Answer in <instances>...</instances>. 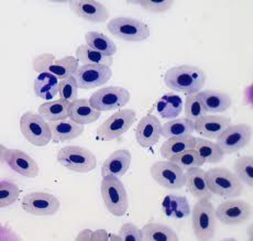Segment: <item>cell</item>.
Masks as SVG:
<instances>
[{"label": "cell", "mask_w": 253, "mask_h": 241, "mask_svg": "<svg viewBox=\"0 0 253 241\" xmlns=\"http://www.w3.org/2000/svg\"><path fill=\"white\" fill-rule=\"evenodd\" d=\"M206 74L202 69L193 65H178L169 69L164 74V84L173 91L187 96L196 95L206 83Z\"/></svg>", "instance_id": "1"}, {"label": "cell", "mask_w": 253, "mask_h": 241, "mask_svg": "<svg viewBox=\"0 0 253 241\" xmlns=\"http://www.w3.org/2000/svg\"><path fill=\"white\" fill-rule=\"evenodd\" d=\"M207 184L212 194L226 200L237 199L242 195L243 184L227 167H211L206 172Z\"/></svg>", "instance_id": "2"}, {"label": "cell", "mask_w": 253, "mask_h": 241, "mask_svg": "<svg viewBox=\"0 0 253 241\" xmlns=\"http://www.w3.org/2000/svg\"><path fill=\"white\" fill-rule=\"evenodd\" d=\"M100 194L106 208L116 217H123L129 208V199L124 183L119 177L107 175L100 183Z\"/></svg>", "instance_id": "3"}, {"label": "cell", "mask_w": 253, "mask_h": 241, "mask_svg": "<svg viewBox=\"0 0 253 241\" xmlns=\"http://www.w3.org/2000/svg\"><path fill=\"white\" fill-rule=\"evenodd\" d=\"M192 226L197 240L207 241L215 237L217 218L215 207L209 200L198 201L192 209Z\"/></svg>", "instance_id": "4"}, {"label": "cell", "mask_w": 253, "mask_h": 241, "mask_svg": "<svg viewBox=\"0 0 253 241\" xmlns=\"http://www.w3.org/2000/svg\"><path fill=\"white\" fill-rule=\"evenodd\" d=\"M57 162L69 170L76 173H89L97 166L95 154L86 148L79 146H67L57 153Z\"/></svg>", "instance_id": "5"}, {"label": "cell", "mask_w": 253, "mask_h": 241, "mask_svg": "<svg viewBox=\"0 0 253 241\" xmlns=\"http://www.w3.org/2000/svg\"><path fill=\"white\" fill-rule=\"evenodd\" d=\"M20 130L27 141L39 148L47 146L52 140L50 123L41 115L33 112H27L21 116Z\"/></svg>", "instance_id": "6"}, {"label": "cell", "mask_w": 253, "mask_h": 241, "mask_svg": "<svg viewBox=\"0 0 253 241\" xmlns=\"http://www.w3.org/2000/svg\"><path fill=\"white\" fill-rule=\"evenodd\" d=\"M107 31L111 36L126 42H142L150 37L148 25L138 19L126 17L111 19L107 25Z\"/></svg>", "instance_id": "7"}, {"label": "cell", "mask_w": 253, "mask_h": 241, "mask_svg": "<svg viewBox=\"0 0 253 241\" xmlns=\"http://www.w3.org/2000/svg\"><path fill=\"white\" fill-rule=\"evenodd\" d=\"M137 114L133 109H120L97 128V137L101 141H114L133 126Z\"/></svg>", "instance_id": "8"}, {"label": "cell", "mask_w": 253, "mask_h": 241, "mask_svg": "<svg viewBox=\"0 0 253 241\" xmlns=\"http://www.w3.org/2000/svg\"><path fill=\"white\" fill-rule=\"evenodd\" d=\"M252 140V127L248 123L230 124L219 134L216 143L225 154H232L246 148Z\"/></svg>", "instance_id": "9"}, {"label": "cell", "mask_w": 253, "mask_h": 241, "mask_svg": "<svg viewBox=\"0 0 253 241\" xmlns=\"http://www.w3.org/2000/svg\"><path fill=\"white\" fill-rule=\"evenodd\" d=\"M130 100L129 90L121 86H108L95 91L89 103L99 112H111L125 107Z\"/></svg>", "instance_id": "10"}, {"label": "cell", "mask_w": 253, "mask_h": 241, "mask_svg": "<svg viewBox=\"0 0 253 241\" xmlns=\"http://www.w3.org/2000/svg\"><path fill=\"white\" fill-rule=\"evenodd\" d=\"M153 180L168 190H179L186 183V175L182 167L172 161H158L150 168Z\"/></svg>", "instance_id": "11"}, {"label": "cell", "mask_w": 253, "mask_h": 241, "mask_svg": "<svg viewBox=\"0 0 253 241\" xmlns=\"http://www.w3.org/2000/svg\"><path fill=\"white\" fill-rule=\"evenodd\" d=\"M217 220L226 226H237L246 223L252 217V205L246 201H225L215 209Z\"/></svg>", "instance_id": "12"}, {"label": "cell", "mask_w": 253, "mask_h": 241, "mask_svg": "<svg viewBox=\"0 0 253 241\" xmlns=\"http://www.w3.org/2000/svg\"><path fill=\"white\" fill-rule=\"evenodd\" d=\"M21 207L30 215L53 216L60 210L61 203L56 196L50 193L33 192L23 196Z\"/></svg>", "instance_id": "13"}, {"label": "cell", "mask_w": 253, "mask_h": 241, "mask_svg": "<svg viewBox=\"0 0 253 241\" xmlns=\"http://www.w3.org/2000/svg\"><path fill=\"white\" fill-rule=\"evenodd\" d=\"M1 162L6 163L17 174L28 178H35L40 173L38 163L29 154L18 149L1 146Z\"/></svg>", "instance_id": "14"}, {"label": "cell", "mask_w": 253, "mask_h": 241, "mask_svg": "<svg viewBox=\"0 0 253 241\" xmlns=\"http://www.w3.org/2000/svg\"><path fill=\"white\" fill-rule=\"evenodd\" d=\"M74 77L81 89H91L106 85L113 77V71L109 66L85 64L79 66Z\"/></svg>", "instance_id": "15"}, {"label": "cell", "mask_w": 253, "mask_h": 241, "mask_svg": "<svg viewBox=\"0 0 253 241\" xmlns=\"http://www.w3.org/2000/svg\"><path fill=\"white\" fill-rule=\"evenodd\" d=\"M162 136V123L152 114L141 118L135 128V140L140 147L149 149L159 142Z\"/></svg>", "instance_id": "16"}, {"label": "cell", "mask_w": 253, "mask_h": 241, "mask_svg": "<svg viewBox=\"0 0 253 241\" xmlns=\"http://www.w3.org/2000/svg\"><path fill=\"white\" fill-rule=\"evenodd\" d=\"M69 6L77 17L88 22L104 23L109 18L108 9L95 0H75L70 1Z\"/></svg>", "instance_id": "17"}, {"label": "cell", "mask_w": 253, "mask_h": 241, "mask_svg": "<svg viewBox=\"0 0 253 241\" xmlns=\"http://www.w3.org/2000/svg\"><path fill=\"white\" fill-rule=\"evenodd\" d=\"M195 131L204 139H217L231 124V119L222 115H205L194 121Z\"/></svg>", "instance_id": "18"}, {"label": "cell", "mask_w": 253, "mask_h": 241, "mask_svg": "<svg viewBox=\"0 0 253 241\" xmlns=\"http://www.w3.org/2000/svg\"><path fill=\"white\" fill-rule=\"evenodd\" d=\"M186 175V183L185 185L187 187V192L197 199L198 201L209 200L212 197V193L211 192L207 184L206 172L201 167H191L187 168L185 172Z\"/></svg>", "instance_id": "19"}, {"label": "cell", "mask_w": 253, "mask_h": 241, "mask_svg": "<svg viewBox=\"0 0 253 241\" xmlns=\"http://www.w3.org/2000/svg\"><path fill=\"white\" fill-rule=\"evenodd\" d=\"M131 165V153L126 149H120L113 152L106 159L101 165V176L114 175L117 177L124 176Z\"/></svg>", "instance_id": "20"}, {"label": "cell", "mask_w": 253, "mask_h": 241, "mask_svg": "<svg viewBox=\"0 0 253 241\" xmlns=\"http://www.w3.org/2000/svg\"><path fill=\"white\" fill-rule=\"evenodd\" d=\"M100 115L101 112L92 107L89 99H76L70 105L69 118L83 126L96 122L100 118Z\"/></svg>", "instance_id": "21"}, {"label": "cell", "mask_w": 253, "mask_h": 241, "mask_svg": "<svg viewBox=\"0 0 253 241\" xmlns=\"http://www.w3.org/2000/svg\"><path fill=\"white\" fill-rule=\"evenodd\" d=\"M207 113H225L231 106V97L218 90H201L196 94Z\"/></svg>", "instance_id": "22"}, {"label": "cell", "mask_w": 253, "mask_h": 241, "mask_svg": "<svg viewBox=\"0 0 253 241\" xmlns=\"http://www.w3.org/2000/svg\"><path fill=\"white\" fill-rule=\"evenodd\" d=\"M50 127L52 130V139L58 142L76 139L85 130L83 124L73 121L70 118L60 121H52L50 122Z\"/></svg>", "instance_id": "23"}, {"label": "cell", "mask_w": 253, "mask_h": 241, "mask_svg": "<svg viewBox=\"0 0 253 241\" xmlns=\"http://www.w3.org/2000/svg\"><path fill=\"white\" fill-rule=\"evenodd\" d=\"M58 79L51 73L43 72L39 74L33 83V90L37 97L50 102L58 94Z\"/></svg>", "instance_id": "24"}, {"label": "cell", "mask_w": 253, "mask_h": 241, "mask_svg": "<svg viewBox=\"0 0 253 241\" xmlns=\"http://www.w3.org/2000/svg\"><path fill=\"white\" fill-rule=\"evenodd\" d=\"M162 207L165 215L173 219L186 218L192 211L186 196L183 195H168L163 201Z\"/></svg>", "instance_id": "25"}, {"label": "cell", "mask_w": 253, "mask_h": 241, "mask_svg": "<svg viewBox=\"0 0 253 241\" xmlns=\"http://www.w3.org/2000/svg\"><path fill=\"white\" fill-rule=\"evenodd\" d=\"M195 142L196 138L193 137L192 134L191 136L169 138L163 142L161 149H160V153L162 158L169 161L178 153L195 148Z\"/></svg>", "instance_id": "26"}, {"label": "cell", "mask_w": 253, "mask_h": 241, "mask_svg": "<svg viewBox=\"0 0 253 241\" xmlns=\"http://www.w3.org/2000/svg\"><path fill=\"white\" fill-rule=\"evenodd\" d=\"M71 103L64 99H56L54 102H46L41 104L38 108L39 115H41L46 121H60L69 118V110Z\"/></svg>", "instance_id": "27"}, {"label": "cell", "mask_w": 253, "mask_h": 241, "mask_svg": "<svg viewBox=\"0 0 253 241\" xmlns=\"http://www.w3.org/2000/svg\"><path fill=\"white\" fill-rule=\"evenodd\" d=\"M183 110V99L178 95L168 93L157 102V113L163 119L177 118Z\"/></svg>", "instance_id": "28"}, {"label": "cell", "mask_w": 253, "mask_h": 241, "mask_svg": "<svg viewBox=\"0 0 253 241\" xmlns=\"http://www.w3.org/2000/svg\"><path fill=\"white\" fill-rule=\"evenodd\" d=\"M142 241H177L175 231L167 225L159 223H148L141 229Z\"/></svg>", "instance_id": "29"}, {"label": "cell", "mask_w": 253, "mask_h": 241, "mask_svg": "<svg viewBox=\"0 0 253 241\" xmlns=\"http://www.w3.org/2000/svg\"><path fill=\"white\" fill-rule=\"evenodd\" d=\"M194 131L195 123L187 118H175L162 126V136L167 139L191 136Z\"/></svg>", "instance_id": "30"}, {"label": "cell", "mask_w": 253, "mask_h": 241, "mask_svg": "<svg viewBox=\"0 0 253 241\" xmlns=\"http://www.w3.org/2000/svg\"><path fill=\"white\" fill-rule=\"evenodd\" d=\"M195 150L199 154V157L203 159L205 163H211V164H216L222 161L225 153L219 148L216 142H212L211 140L196 138L195 142Z\"/></svg>", "instance_id": "31"}, {"label": "cell", "mask_w": 253, "mask_h": 241, "mask_svg": "<svg viewBox=\"0 0 253 241\" xmlns=\"http://www.w3.org/2000/svg\"><path fill=\"white\" fill-rule=\"evenodd\" d=\"M75 57L83 65H106L111 67L114 64L113 56H106L98 51L91 49L87 44H81L75 51Z\"/></svg>", "instance_id": "32"}, {"label": "cell", "mask_w": 253, "mask_h": 241, "mask_svg": "<svg viewBox=\"0 0 253 241\" xmlns=\"http://www.w3.org/2000/svg\"><path fill=\"white\" fill-rule=\"evenodd\" d=\"M86 44L106 56H113L117 53L116 43L103 33L90 31L85 35Z\"/></svg>", "instance_id": "33"}, {"label": "cell", "mask_w": 253, "mask_h": 241, "mask_svg": "<svg viewBox=\"0 0 253 241\" xmlns=\"http://www.w3.org/2000/svg\"><path fill=\"white\" fill-rule=\"evenodd\" d=\"M77 69H79V61H77L76 57L69 55L60 60H53L50 66L46 69V72L62 80L74 75Z\"/></svg>", "instance_id": "34"}, {"label": "cell", "mask_w": 253, "mask_h": 241, "mask_svg": "<svg viewBox=\"0 0 253 241\" xmlns=\"http://www.w3.org/2000/svg\"><path fill=\"white\" fill-rule=\"evenodd\" d=\"M236 176L241 183L246 185L253 186V158L251 156H242L238 158L233 165Z\"/></svg>", "instance_id": "35"}, {"label": "cell", "mask_w": 253, "mask_h": 241, "mask_svg": "<svg viewBox=\"0 0 253 241\" xmlns=\"http://www.w3.org/2000/svg\"><path fill=\"white\" fill-rule=\"evenodd\" d=\"M169 161H172L175 164H177L185 171H186L187 168L201 167L202 165L205 164V162H204L203 159L199 157V154L197 153L195 149H189V150L178 153L177 156L172 158Z\"/></svg>", "instance_id": "36"}, {"label": "cell", "mask_w": 253, "mask_h": 241, "mask_svg": "<svg viewBox=\"0 0 253 241\" xmlns=\"http://www.w3.org/2000/svg\"><path fill=\"white\" fill-rule=\"evenodd\" d=\"M20 196V189L12 182L2 180L0 182V207L6 208L16 203Z\"/></svg>", "instance_id": "37"}, {"label": "cell", "mask_w": 253, "mask_h": 241, "mask_svg": "<svg viewBox=\"0 0 253 241\" xmlns=\"http://www.w3.org/2000/svg\"><path fill=\"white\" fill-rule=\"evenodd\" d=\"M58 95H60V98L66 100V102H75L77 95H79V84H77L74 75L62 80L58 83Z\"/></svg>", "instance_id": "38"}, {"label": "cell", "mask_w": 253, "mask_h": 241, "mask_svg": "<svg viewBox=\"0 0 253 241\" xmlns=\"http://www.w3.org/2000/svg\"><path fill=\"white\" fill-rule=\"evenodd\" d=\"M184 114L185 118L195 121L198 118L203 117V116L207 115V112L204 108L201 100L196 95L187 96L185 99V107H184Z\"/></svg>", "instance_id": "39"}, {"label": "cell", "mask_w": 253, "mask_h": 241, "mask_svg": "<svg viewBox=\"0 0 253 241\" xmlns=\"http://www.w3.org/2000/svg\"><path fill=\"white\" fill-rule=\"evenodd\" d=\"M134 3L139 4L145 10L153 13H163L169 10L173 7L174 1L169 0H162V1H151V0H144V1H135Z\"/></svg>", "instance_id": "40"}, {"label": "cell", "mask_w": 253, "mask_h": 241, "mask_svg": "<svg viewBox=\"0 0 253 241\" xmlns=\"http://www.w3.org/2000/svg\"><path fill=\"white\" fill-rule=\"evenodd\" d=\"M119 236L123 241H142L141 229L132 223H126L120 227Z\"/></svg>", "instance_id": "41"}, {"label": "cell", "mask_w": 253, "mask_h": 241, "mask_svg": "<svg viewBox=\"0 0 253 241\" xmlns=\"http://www.w3.org/2000/svg\"><path fill=\"white\" fill-rule=\"evenodd\" d=\"M76 240H97V241H104V240H109V235L107 234V231L104 229L96 230V231H90L89 229H85L81 231L77 236Z\"/></svg>", "instance_id": "42"}, {"label": "cell", "mask_w": 253, "mask_h": 241, "mask_svg": "<svg viewBox=\"0 0 253 241\" xmlns=\"http://www.w3.org/2000/svg\"><path fill=\"white\" fill-rule=\"evenodd\" d=\"M252 90L253 86L252 84L248 86L245 90V95H243V103L247 106H252Z\"/></svg>", "instance_id": "43"}]
</instances>
